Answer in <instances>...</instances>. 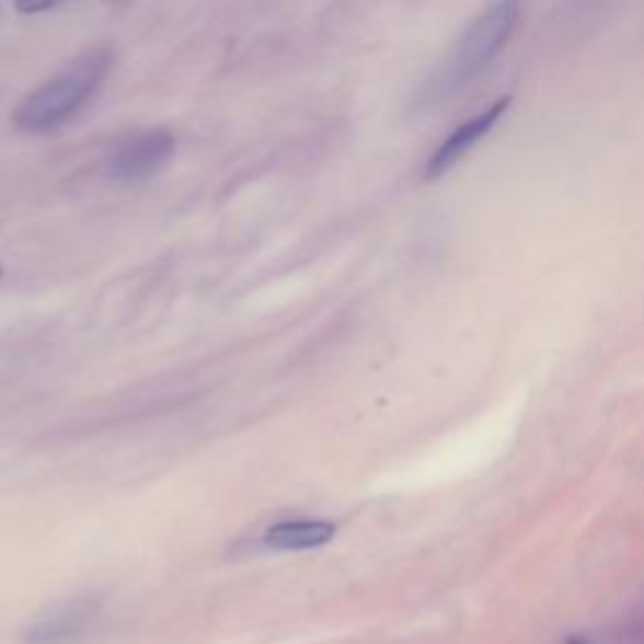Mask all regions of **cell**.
I'll list each match as a JSON object with an SVG mask.
<instances>
[{
	"mask_svg": "<svg viewBox=\"0 0 644 644\" xmlns=\"http://www.w3.org/2000/svg\"><path fill=\"white\" fill-rule=\"evenodd\" d=\"M114 66V54L108 48H91L66 66L61 73L36 89L15 112V126L23 131H50L81 112L104 87Z\"/></svg>",
	"mask_w": 644,
	"mask_h": 644,
	"instance_id": "obj_1",
	"label": "cell"
},
{
	"mask_svg": "<svg viewBox=\"0 0 644 644\" xmlns=\"http://www.w3.org/2000/svg\"><path fill=\"white\" fill-rule=\"evenodd\" d=\"M516 21H519V5L516 3H494L486 11H481L448 48L436 73L430 76L426 96L430 101H440L469 87L502 54L516 28Z\"/></svg>",
	"mask_w": 644,
	"mask_h": 644,
	"instance_id": "obj_2",
	"label": "cell"
},
{
	"mask_svg": "<svg viewBox=\"0 0 644 644\" xmlns=\"http://www.w3.org/2000/svg\"><path fill=\"white\" fill-rule=\"evenodd\" d=\"M104 601L91 595L66 597L33 617L23 626L25 644H79L99 630Z\"/></svg>",
	"mask_w": 644,
	"mask_h": 644,
	"instance_id": "obj_3",
	"label": "cell"
},
{
	"mask_svg": "<svg viewBox=\"0 0 644 644\" xmlns=\"http://www.w3.org/2000/svg\"><path fill=\"white\" fill-rule=\"evenodd\" d=\"M176 139L166 129H141L118 137L104 159L106 174L118 182L149 180L174 157Z\"/></svg>",
	"mask_w": 644,
	"mask_h": 644,
	"instance_id": "obj_4",
	"label": "cell"
},
{
	"mask_svg": "<svg viewBox=\"0 0 644 644\" xmlns=\"http://www.w3.org/2000/svg\"><path fill=\"white\" fill-rule=\"evenodd\" d=\"M506 108H508V99H496L488 108H483V112L465 118L461 126H456V129L440 141V147L426 161L423 176H426V180H436V176L446 174L448 169L459 164L471 149L479 147V141L488 137V131L494 129L498 118L506 114Z\"/></svg>",
	"mask_w": 644,
	"mask_h": 644,
	"instance_id": "obj_5",
	"label": "cell"
},
{
	"mask_svg": "<svg viewBox=\"0 0 644 644\" xmlns=\"http://www.w3.org/2000/svg\"><path fill=\"white\" fill-rule=\"evenodd\" d=\"M337 527L327 519H287L265 531V544L277 552H308L333 541Z\"/></svg>",
	"mask_w": 644,
	"mask_h": 644,
	"instance_id": "obj_6",
	"label": "cell"
},
{
	"mask_svg": "<svg viewBox=\"0 0 644 644\" xmlns=\"http://www.w3.org/2000/svg\"><path fill=\"white\" fill-rule=\"evenodd\" d=\"M617 644H644V617L617 632Z\"/></svg>",
	"mask_w": 644,
	"mask_h": 644,
	"instance_id": "obj_7",
	"label": "cell"
},
{
	"mask_svg": "<svg viewBox=\"0 0 644 644\" xmlns=\"http://www.w3.org/2000/svg\"><path fill=\"white\" fill-rule=\"evenodd\" d=\"M564 644H595L591 642V637H587V634H572V637H566Z\"/></svg>",
	"mask_w": 644,
	"mask_h": 644,
	"instance_id": "obj_8",
	"label": "cell"
},
{
	"mask_svg": "<svg viewBox=\"0 0 644 644\" xmlns=\"http://www.w3.org/2000/svg\"><path fill=\"white\" fill-rule=\"evenodd\" d=\"M0 275H3V267H0Z\"/></svg>",
	"mask_w": 644,
	"mask_h": 644,
	"instance_id": "obj_9",
	"label": "cell"
}]
</instances>
